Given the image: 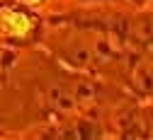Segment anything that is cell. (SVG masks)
I'll return each instance as SVG.
<instances>
[{
	"mask_svg": "<svg viewBox=\"0 0 153 140\" xmlns=\"http://www.w3.org/2000/svg\"><path fill=\"white\" fill-rule=\"evenodd\" d=\"M27 3H34V0H27Z\"/></svg>",
	"mask_w": 153,
	"mask_h": 140,
	"instance_id": "7a4b0ae2",
	"label": "cell"
},
{
	"mask_svg": "<svg viewBox=\"0 0 153 140\" xmlns=\"http://www.w3.org/2000/svg\"><path fill=\"white\" fill-rule=\"evenodd\" d=\"M34 29V19L20 10H0V34L7 39H27Z\"/></svg>",
	"mask_w": 153,
	"mask_h": 140,
	"instance_id": "6da1fadb",
	"label": "cell"
}]
</instances>
